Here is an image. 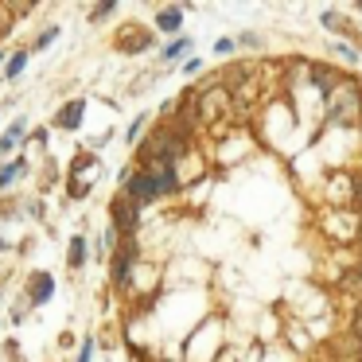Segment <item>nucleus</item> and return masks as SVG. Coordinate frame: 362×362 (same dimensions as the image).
<instances>
[{
    "instance_id": "10",
    "label": "nucleus",
    "mask_w": 362,
    "mask_h": 362,
    "mask_svg": "<svg viewBox=\"0 0 362 362\" xmlns=\"http://www.w3.org/2000/svg\"><path fill=\"white\" fill-rule=\"evenodd\" d=\"M24 172H28V160H24V156H20V160H8V164H0V191H8Z\"/></svg>"
},
{
    "instance_id": "28",
    "label": "nucleus",
    "mask_w": 362,
    "mask_h": 362,
    "mask_svg": "<svg viewBox=\"0 0 362 362\" xmlns=\"http://www.w3.org/2000/svg\"><path fill=\"white\" fill-rule=\"evenodd\" d=\"M0 300H4V284H0Z\"/></svg>"
},
{
    "instance_id": "8",
    "label": "nucleus",
    "mask_w": 362,
    "mask_h": 362,
    "mask_svg": "<svg viewBox=\"0 0 362 362\" xmlns=\"http://www.w3.org/2000/svg\"><path fill=\"white\" fill-rule=\"evenodd\" d=\"M86 261H90V242L82 234H74L71 242H66V265H71V269H86Z\"/></svg>"
},
{
    "instance_id": "7",
    "label": "nucleus",
    "mask_w": 362,
    "mask_h": 362,
    "mask_svg": "<svg viewBox=\"0 0 362 362\" xmlns=\"http://www.w3.org/2000/svg\"><path fill=\"white\" fill-rule=\"evenodd\" d=\"M183 12H187V8H180V4H172V8H160V12H156V32H164V35H180V28H183Z\"/></svg>"
},
{
    "instance_id": "21",
    "label": "nucleus",
    "mask_w": 362,
    "mask_h": 362,
    "mask_svg": "<svg viewBox=\"0 0 362 362\" xmlns=\"http://www.w3.org/2000/svg\"><path fill=\"white\" fill-rule=\"evenodd\" d=\"M234 47H238V40H230V35H222V40L214 43V55H230Z\"/></svg>"
},
{
    "instance_id": "9",
    "label": "nucleus",
    "mask_w": 362,
    "mask_h": 362,
    "mask_svg": "<svg viewBox=\"0 0 362 362\" xmlns=\"http://www.w3.org/2000/svg\"><path fill=\"white\" fill-rule=\"evenodd\" d=\"M191 47H195V43H191V40H187V35H175V40H172V43H168V47H164V51H160V63H164V66H172V63H180V59H183V55H191Z\"/></svg>"
},
{
    "instance_id": "2",
    "label": "nucleus",
    "mask_w": 362,
    "mask_h": 362,
    "mask_svg": "<svg viewBox=\"0 0 362 362\" xmlns=\"http://www.w3.org/2000/svg\"><path fill=\"white\" fill-rule=\"evenodd\" d=\"M110 226L121 234V242H133V238H136V226H141V206H136L125 191H117L113 203H110Z\"/></svg>"
},
{
    "instance_id": "15",
    "label": "nucleus",
    "mask_w": 362,
    "mask_h": 362,
    "mask_svg": "<svg viewBox=\"0 0 362 362\" xmlns=\"http://www.w3.org/2000/svg\"><path fill=\"white\" fill-rule=\"evenodd\" d=\"M94 351H98V339L86 335L82 339V351H78V362H94Z\"/></svg>"
},
{
    "instance_id": "3",
    "label": "nucleus",
    "mask_w": 362,
    "mask_h": 362,
    "mask_svg": "<svg viewBox=\"0 0 362 362\" xmlns=\"http://www.w3.org/2000/svg\"><path fill=\"white\" fill-rule=\"evenodd\" d=\"M136 257H141V245H136V238H133V242H121V250L110 257V281H113V288H129Z\"/></svg>"
},
{
    "instance_id": "1",
    "label": "nucleus",
    "mask_w": 362,
    "mask_h": 362,
    "mask_svg": "<svg viewBox=\"0 0 362 362\" xmlns=\"http://www.w3.org/2000/svg\"><path fill=\"white\" fill-rule=\"evenodd\" d=\"M327 125H362V86L339 82L327 94Z\"/></svg>"
},
{
    "instance_id": "14",
    "label": "nucleus",
    "mask_w": 362,
    "mask_h": 362,
    "mask_svg": "<svg viewBox=\"0 0 362 362\" xmlns=\"http://www.w3.org/2000/svg\"><path fill=\"white\" fill-rule=\"evenodd\" d=\"M113 12H117V4H113V0H105V4H94V8H90V24H98V20H110Z\"/></svg>"
},
{
    "instance_id": "6",
    "label": "nucleus",
    "mask_w": 362,
    "mask_h": 362,
    "mask_svg": "<svg viewBox=\"0 0 362 362\" xmlns=\"http://www.w3.org/2000/svg\"><path fill=\"white\" fill-rule=\"evenodd\" d=\"M82 113H86V98H74V102H66L63 110L55 113V129H66V133H74V129L82 125Z\"/></svg>"
},
{
    "instance_id": "24",
    "label": "nucleus",
    "mask_w": 362,
    "mask_h": 362,
    "mask_svg": "<svg viewBox=\"0 0 362 362\" xmlns=\"http://www.w3.org/2000/svg\"><path fill=\"white\" fill-rule=\"evenodd\" d=\"M351 199H354V203L362 206V180H358V183H354V187H351Z\"/></svg>"
},
{
    "instance_id": "22",
    "label": "nucleus",
    "mask_w": 362,
    "mask_h": 362,
    "mask_svg": "<svg viewBox=\"0 0 362 362\" xmlns=\"http://www.w3.org/2000/svg\"><path fill=\"white\" fill-rule=\"evenodd\" d=\"M238 43H242V47H261V35L257 32H242V35H238Z\"/></svg>"
},
{
    "instance_id": "20",
    "label": "nucleus",
    "mask_w": 362,
    "mask_h": 362,
    "mask_svg": "<svg viewBox=\"0 0 362 362\" xmlns=\"http://www.w3.org/2000/svg\"><path fill=\"white\" fill-rule=\"evenodd\" d=\"M12 148H16V141H12L8 133H0V160L8 164V156H12Z\"/></svg>"
},
{
    "instance_id": "12",
    "label": "nucleus",
    "mask_w": 362,
    "mask_h": 362,
    "mask_svg": "<svg viewBox=\"0 0 362 362\" xmlns=\"http://www.w3.org/2000/svg\"><path fill=\"white\" fill-rule=\"evenodd\" d=\"M320 24L327 28V32H339V35H358V28H346V24H343V16H339L335 8H327V12H323V16H320Z\"/></svg>"
},
{
    "instance_id": "23",
    "label": "nucleus",
    "mask_w": 362,
    "mask_h": 362,
    "mask_svg": "<svg viewBox=\"0 0 362 362\" xmlns=\"http://www.w3.org/2000/svg\"><path fill=\"white\" fill-rule=\"evenodd\" d=\"M199 71H203V59L187 55V63H183V74H199Z\"/></svg>"
},
{
    "instance_id": "18",
    "label": "nucleus",
    "mask_w": 362,
    "mask_h": 362,
    "mask_svg": "<svg viewBox=\"0 0 362 362\" xmlns=\"http://www.w3.org/2000/svg\"><path fill=\"white\" fill-rule=\"evenodd\" d=\"M335 55L343 59V63H358V51H354L351 43H335Z\"/></svg>"
},
{
    "instance_id": "29",
    "label": "nucleus",
    "mask_w": 362,
    "mask_h": 362,
    "mask_svg": "<svg viewBox=\"0 0 362 362\" xmlns=\"http://www.w3.org/2000/svg\"><path fill=\"white\" fill-rule=\"evenodd\" d=\"M358 12H362V4H358Z\"/></svg>"
},
{
    "instance_id": "4",
    "label": "nucleus",
    "mask_w": 362,
    "mask_h": 362,
    "mask_svg": "<svg viewBox=\"0 0 362 362\" xmlns=\"http://www.w3.org/2000/svg\"><path fill=\"white\" fill-rule=\"evenodd\" d=\"M51 296H55V276H51V273H43V269H40V273H32V276L24 281V300H28L32 308L47 304Z\"/></svg>"
},
{
    "instance_id": "25",
    "label": "nucleus",
    "mask_w": 362,
    "mask_h": 362,
    "mask_svg": "<svg viewBox=\"0 0 362 362\" xmlns=\"http://www.w3.org/2000/svg\"><path fill=\"white\" fill-rule=\"evenodd\" d=\"M4 250H8V242H4V234H0V253H4Z\"/></svg>"
},
{
    "instance_id": "17",
    "label": "nucleus",
    "mask_w": 362,
    "mask_h": 362,
    "mask_svg": "<svg viewBox=\"0 0 362 362\" xmlns=\"http://www.w3.org/2000/svg\"><path fill=\"white\" fill-rule=\"evenodd\" d=\"M8 136H12V141H24V136H28V121L24 117H16V121H12V125H8Z\"/></svg>"
},
{
    "instance_id": "27",
    "label": "nucleus",
    "mask_w": 362,
    "mask_h": 362,
    "mask_svg": "<svg viewBox=\"0 0 362 362\" xmlns=\"http://www.w3.org/2000/svg\"><path fill=\"white\" fill-rule=\"evenodd\" d=\"M358 245H362V222H358Z\"/></svg>"
},
{
    "instance_id": "5",
    "label": "nucleus",
    "mask_w": 362,
    "mask_h": 362,
    "mask_svg": "<svg viewBox=\"0 0 362 362\" xmlns=\"http://www.w3.org/2000/svg\"><path fill=\"white\" fill-rule=\"evenodd\" d=\"M117 47H121V51H129V55H141V51H148V47H152V32H148V28L141 32V24H129L125 32L117 35Z\"/></svg>"
},
{
    "instance_id": "16",
    "label": "nucleus",
    "mask_w": 362,
    "mask_h": 362,
    "mask_svg": "<svg viewBox=\"0 0 362 362\" xmlns=\"http://www.w3.org/2000/svg\"><path fill=\"white\" fill-rule=\"evenodd\" d=\"M144 121H148V117H144V113H141V117H136L133 125L125 129V141H129V144H136V141H141V133H144Z\"/></svg>"
},
{
    "instance_id": "13",
    "label": "nucleus",
    "mask_w": 362,
    "mask_h": 362,
    "mask_svg": "<svg viewBox=\"0 0 362 362\" xmlns=\"http://www.w3.org/2000/svg\"><path fill=\"white\" fill-rule=\"evenodd\" d=\"M59 32H63V28H59V24H47V28H43V32L35 35V43H32V55H35V51H47L51 43L59 40Z\"/></svg>"
},
{
    "instance_id": "19",
    "label": "nucleus",
    "mask_w": 362,
    "mask_h": 362,
    "mask_svg": "<svg viewBox=\"0 0 362 362\" xmlns=\"http://www.w3.org/2000/svg\"><path fill=\"white\" fill-rule=\"evenodd\" d=\"M351 339L362 343V300H358V308H354V315H351Z\"/></svg>"
},
{
    "instance_id": "26",
    "label": "nucleus",
    "mask_w": 362,
    "mask_h": 362,
    "mask_svg": "<svg viewBox=\"0 0 362 362\" xmlns=\"http://www.w3.org/2000/svg\"><path fill=\"white\" fill-rule=\"evenodd\" d=\"M354 276H358V281H362V261H358V273H354Z\"/></svg>"
},
{
    "instance_id": "11",
    "label": "nucleus",
    "mask_w": 362,
    "mask_h": 362,
    "mask_svg": "<svg viewBox=\"0 0 362 362\" xmlns=\"http://www.w3.org/2000/svg\"><path fill=\"white\" fill-rule=\"evenodd\" d=\"M28 63H32V47H28V51H16V55L8 59V66L0 71V74H4V82H16L20 74H24V66H28Z\"/></svg>"
}]
</instances>
